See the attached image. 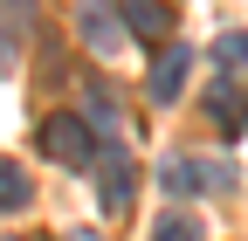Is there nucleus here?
I'll return each instance as SVG.
<instances>
[{
    "label": "nucleus",
    "instance_id": "nucleus-7",
    "mask_svg": "<svg viewBox=\"0 0 248 241\" xmlns=\"http://www.w3.org/2000/svg\"><path fill=\"white\" fill-rule=\"evenodd\" d=\"M28 200H35V179H28L14 159H0V214H21Z\"/></svg>",
    "mask_w": 248,
    "mask_h": 241
},
{
    "label": "nucleus",
    "instance_id": "nucleus-10",
    "mask_svg": "<svg viewBox=\"0 0 248 241\" xmlns=\"http://www.w3.org/2000/svg\"><path fill=\"white\" fill-rule=\"evenodd\" d=\"M214 62H221V69H241L248 62V35H221V42H214Z\"/></svg>",
    "mask_w": 248,
    "mask_h": 241
},
{
    "label": "nucleus",
    "instance_id": "nucleus-2",
    "mask_svg": "<svg viewBox=\"0 0 248 241\" xmlns=\"http://www.w3.org/2000/svg\"><path fill=\"white\" fill-rule=\"evenodd\" d=\"M90 172H97V200H104V214H124V207H131V186H138V172H131V159H124V145H104Z\"/></svg>",
    "mask_w": 248,
    "mask_h": 241
},
{
    "label": "nucleus",
    "instance_id": "nucleus-8",
    "mask_svg": "<svg viewBox=\"0 0 248 241\" xmlns=\"http://www.w3.org/2000/svg\"><path fill=\"white\" fill-rule=\"evenodd\" d=\"M152 241H207V227H200L193 214H166L159 227H152Z\"/></svg>",
    "mask_w": 248,
    "mask_h": 241
},
{
    "label": "nucleus",
    "instance_id": "nucleus-1",
    "mask_svg": "<svg viewBox=\"0 0 248 241\" xmlns=\"http://www.w3.org/2000/svg\"><path fill=\"white\" fill-rule=\"evenodd\" d=\"M42 152L55 166H69V172H90L104 145H97V131H90L83 117H48V124H42Z\"/></svg>",
    "mask_w": 248,
    "mask_h": 241
},
{
    "label": "nucleus",
    "instance_id": "nucleus-12",
    "mask_svg": "<svg viewBox=\"0 0 248 241\" xmlns=\"http://www.w3.org/2000/svg\"><path fill=\"white\" fill-rule=\"evenodd\" d=\"M0 7H14V21H21V14H28V0H0Z\"/></svg>",
    "mask_w": 248,
    "mask_h": 241
},
{
    "label": "nucleus",
    "instance_id": "nucleus-11",
    "mask_svg": "<svg viewBox=\"0 0 248 241\" xmlns=\"http://www.w3.org/2000/svg\"><path fill=\"white\" fill-rule=\"evenodd\" d=\"M14 55H21V28H14V21H0V76L14 69Z\"/></svg>",
    "mask_w": 248,
    "mask_h": 241
},
{
    "label": "nucleus",
    "instance_id": "nucleus-4",
    "mask_svg": "<svg viewBox=\"0 0 248 241\" xmlns=\"http://www.w3.org/2000/svg\"><path fill=\"white\" fill-rule=\"evenodd\" d=\"M110 7H117V21H124V35L166 48V28H172V7H166V0H110Z\"/></svg>",
    "mask_w": 248,
    "mask_h": 241
},
{
    "label": "nucleus",
    "instance_id": "nucleus-5",
    "mask_svg": "<svg viewBox=\"0 0 248 241\" xmlns=\"http://www.w3.org/2000/svg\"><path fill=\"white\" fill-rule=\"evenodd\" d=\"M186 69H193V55L166 42L159 55H152V104H172L179 90H186Z\"/></svg>",
    "mask_w": 248,
    "mask_h": 241
},
{
    "label": "nucleus",
    "instance_id": "nucleus-9",
    "mask_svg": "<svg viewBox=\"0 0 248 241\" xmlns=\"http://www.w3.org/2000/svg\"><path fill=\"white\" fill-rule=\"evenodd\" d=\"M214 117H221V124H248V90H214Z\"/></svg>",
    "mask_w": 248,
    "mask_h": 241
},
{
    "label": "nucleus",
    "instance_id": "nucleus-6",
    "mask_svg": "<svg viewBox=\"0 0 248 241\" xmlns=\"http://www.w3.org/2000/svg\"><path fill=\"white\" fill-rule=\"evenodd\" d=\"M83 42L97 55H117L124 48V28H117V7L110 0H83Z\"/></svg>",
    "mask_w": 248,
    "mask_h": 241
},
{
    "label": "nucleus",
    "instance_id": "nucleus-3",
    "mask_svg": "<svg viewBox=\"0 0 248 241\" xmlns=\"http://www.w3.org/2000/svg\"><path fill=\"white\" fill-rule=\"evenodd\" d=\"M159 179H166V193L193 200V193H221V186H228V166H200V159H166V166H159Z\"/></svg>",
    "mask_w": 248,
    "mask_h": 241
}]
</instances>
